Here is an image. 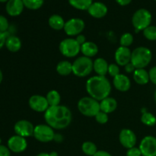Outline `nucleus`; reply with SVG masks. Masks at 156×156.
<instances>
[{"label":"nucleus","mask_w":156,"mask_h":156,"mask_svg":"<svg viewBox=\"0 0 156 156\" xmlns=\"http://www.w3.org/2000/svg\"><path fill=\"white\" fill-rule=\"evenodd\" d=\"M46 123L53 129H64L68 127L73 120V114L65 105L50 107L44 113Z\"/></svg>","instance_id":"f257e3e1"},{"label":"nucleus","mask_w":156,"mask_h":156,"mask_svg":"<svg viewBox=\"0 0 156 156\" xmlns=\"http://www.w3.org/2000/svg\"><path fill=\"white\" fill-rule=\"evenodd\" d=\"M152 53L146 47H138L132 51L131 62L136 69H145L150 64Z\"/></svg>","instance_id":"7ed1b4c3"},{"label":"nucleus","mask_w":156,"mask_h":156,"mask_svg":"<svg viewBox=\"0 0 156 156\" xmlns=\"http://www.w3.org/2000/svg\"><path fill=\"white\" fill-rule=\"evenodd\" d=\"M126 156H142V153L140 152V148L134 146V147L127 149Z\"/></svg>","instance_id":"c9c22d12"},{"label":"nucleus","mask_w":156,"mask_h":156,"mask_svg":"<svg viewBox=\"0 0 156 156\" xmlns=\"http://www.w3.org/2000/svg\"><path fill=\"white\" fill-rule=\"evenodd\" d=\"M0 156H11V151L8 146L0 145Z\"/></svg>","instance_id":"4c0bfd02"},{"label":"nucleus","mask_w":156,"mask_h":156,"mask_svg":"<svg viewBox=\"0 0 156 156\" xmlns=\"http://www.w3.org/2000/svg\"><path fill=\"white\" fill-rule=\"evenodd\" d=\"M0 145H2V140H1V138H0Z\"/></svg>","instance_id":"3c124183"},{"label":"nucleus","mask_w":156,"mask_h":156,"mask_svg":"<svg viewBox=\"0 0 156 156\" xmlns=\"http://www.w3.org/2000/svg\"><path fill=\"white\" fill-rule=\"evenodd\" d=\"M155 2H156V0H155Z\"/></svg>","instance_id":"603ef678"},{"label":"nucleus","mask_w":156,"mask_h":156,"mask_svg":"<svg viewBox=\"0 0 156 156\" xmlns=\"http://www.w3.org/2000/svg\"><path fill=\"white\" fill-rule=\"evenodd\" d=\"M141 122L147 126H153L156 124V117L150 112H144L141 116Z\"/></svg>","instance_id":"c85d7f7f"},{"label":"nucleus","mask_w":156,"mask_h":156,"mask_svg":"<svg viewBox=\"0 0 156 156\" xmlns=\"http://www.w3.org/2000/svg\"><path fill=\"white\" fill-rule=\"evenodd\" d=\"M75 39L76 40V41H77V42L79 43L81 46H82L83 44H85V43L87 41L86 37H85V35L82 34L79 35H78V36H76V37H75Z\"/></svg>","instance_id":"a19ab883"},{"label":"nucleus","mask_w":156,"mask_h":156,"mask_svg":"<svg viewBox=\"0 0 156 156\" xmlns=\"http://www.w3.org/2000/svg\"><path fill=\"white\" fill-rule=\"evenodd\" d=\"M8 147L11 152L21 153L27 149V142L24 137L20 136L18 135L12 136L8 140Z\"/></svg>","instance_id":"ddd939ff"},{"label":"nucleus","mask_w":156,"mask_h":156,"mask_svg":"<svg viewBox=\"0 0 156 156\" xmlns=\"http://www.w3.org/2000/svg\"><path fill=\"white\" fill-rule=\"evenodd\" d=\"M24 4L22 0H9L6 3L5 10L10 16H18L24 10Z\"/></svg>","instance_id":"a211bd4d"},{"label":"nucleus","mask_w":156,"mask_h":156,"mask_svg":"<svg viewBox=\"0 0 156 156\" xmlns=\"http://www.w3.org/2000/svg\"><path fill=\"white\" fill-rule=\"evenodd\" d=\"M123 67H124V70L126 73H133L134 71L136 69L131 62H129V63L126 64V65Z\"/></svg>","instance_id":"58836bf2"},{"label":"nucleus","mask_w":156,"mask_h":156,"mask_svg":"<svg viewBox=\"0 0 156 156\" xmlns=\"http://www.w3.org/2000/svg\"><path fill=\"white\" fill-rule=\"evenodd\" d=\"M85 27V21L79 18H73L68 20L64 26V32L69 37L81 34Z\"/></svg>","instance_id":"1a4fd4ad"},{"label":"nucleus","mask_w":156,"mask_h":156,"mask_svg":"<svg viewBox=\"0 0 156 156\" xmlns=\"http://www.w3.org/2000/svg\"><path fill=\"white\" fill-rule=\"evenodd\" d=\"M28 105L30 109L37 113H45L50 108L46 96L34 94L29 98Z\"/></svg>","instance_id":"9b49d317"},{"label":"nucleus","mask_w":156,"mask_h":156,"mask_svg":"<svg viewBox=\"0 0 156 156\" xmlns=\"http://www.w3.org/2000/svg\"><path fill=\"white\" fill-rule=\"evenodd\" d=\"M149 79H150V82L152 84L156 85V66H155L152 67L150 70L149 71Z\"/></svg>","instance_id":"e433bc0d"},{"label":"nucleus","mask_w":156,"mask_h":156,"mask_svg":"<svg viewBox=\"0 0 156 156\" xmlns=\"http://www.w3.org/2000/svg\"><path fill=\"white\" fill-rule=\"evenodd\" d=\"M113 85L117 91L126 92L131 88V81L127 76L120 73L116 77L113 78Z\"/></svg>","instance_id":"dca6fc26"},{"label":"nucleus","mask_w":156,"mask_h":156,"mask_svg":"<svg viewBox=\"0 0 156 156\" xmlns=\"http://www.w3.org/2000/svg\"><path fill=\"white\" fill-rule=\"evenodd\" d=\"M134 38L132 34L130 33H124L122 34L121 37L120 39V46L124 47H129L133 43Z\"/></svg>","instance_id":"2f4dec72"},{"label":"nucleus","mask_w":156,"mask_h":156,"mask_svg":"<svg viewBox=\"0 0 156 156\" xmlns=\"http://www.w3.org/2000/svg\"><path fill=\"white\" fill-rule=\"evenodd\" d=\"M70 5L78 10H88L93 3V0H69Z\"/></svg>","instance_id":"bb28decb"},{"label":"nucleus","mask_w":156,"mask_h":156,"mask_svg":"<svg viewBox=\"0 0 156 156\" xmlns=\"http://www.w3.org/2000/svg\"><path fill=\"white\" fill-rule=\"evenodd\" d=\"M6 33V32H5ZM3 32H0V50L5 45V41L8 36H6V34Z\"/></svg>","instance_id":"ea45409f"},{"label":"nucleus","mask_w":156,"mask_h":156,"mask_svg":"<svg viewBox=\"0 0 156 156\" xmlns=\"http://www.w3.org/2000/svg\"><path fill=\"white\" fill-rule=\"evenodd\" d=\"M9 24L7 18L3 15H0V32L5 33L9 29Z\"/></svg>","instance_id":"f704fd0d"},{"label":"nucleus","mask_w":156,"mask_h":156,"mask_svg":"<svg viewBox=\"0 0 156 156\" xmlns=\"http://www.w3.org/2000/svg\"><path fill=\"white\" fill-rule=\"evenodd\" d=\"M94 118H95V120L97 121V123H100V124H105V123H108V120H109L108 114L101 111H100L97 114H96Z\"/></svg>","instance_id":"72a5a7b5"},{"label":"nucleus","mask_w":156,"mask_h":156,"mask_svg":"<svg viewBox=\"0 0 156 156\" xmlns=\"http://www.w3.org/2000/svg\"><path fill=\"white\" fill-rule=\"evenodd\" d=\"M88 14L94 18H102L108 13V7L101 2H95L91 5L88 10Z\"/></svg>","instance_id":"f3484780"},{"label":"nucleus","mask_w":156,"mask_h":156,"mask_svg":"<svg viewBox=\"0 0 156 156\" xmlns=\"http://www.w3.org/2000/svg\"><path fill=\"white\" fill-rule=\"evenodd\" d=\"M82 150L86 155L93 156L98 152V148L97 146L92 142L86 141L82 143Z\"/></svg>","instance_id":"cd10ccee"},{"label":"nucleus","mask_w":156,"mask_h":156,"mask_svg":"<svg viewBox=\"0 0 156 156\" xmlns=\"http://www.w3.org/2000/svg\"><path fill=\"white\" fill-rule=\"evenodd\" d=\"M24 7L30 10H37L44 5V0H22Z\"/></svg>","instance_id":"c756f323"},{"label":"nucleus","mask_w":156,"mask_h":156,"mask_svg":"<svg viewBox=\"0 0 156 156\" xmlns=\"http://www.w3.org/2000/svg\"><path fill=\"white\" fill-rule=\"evenodd\" d=\"M117 2V4H119L121 6H126L127 5H129L133 0H115Z\"/></svg>","instance_id":"37998d69"},{"label":"nucleus","mask_w":156,"mask_h":156,"mask_svg":"<svg viewBox=\"0 0 156 156\" xmlns=\"http://www.w3.org/2000/svg\"><path fill=\"white\" fill-rule=\"evenodd\" d=\"M50 156H58V153L56 152H52L50 153Z\"/></svg>","instance_id":"de8ad7c7"},{"label":"nucleus","mask_w":156,"mask_h":156,"mask_svg":"<svg viewBox=\"0 0 156 156\" xmlns=\"http://www.w3.org/2000/svg\"><path fill=\"white\" fill-rule=\"evenodd\" d=\"M152 16L151 12L146 9H140L136 11L132 17V24L136 32L143 31L151 25Z\"/></svg>","instance_id":"423d86ee"},{"label":"nucleus","mask_w":156,"mask_h":156,"mask_svg":"<svg viewBox=\"0 0 156 156\" xmlns=\"http://www.w3.org/2000/svg\"><path fill=\"white\" fill-rule=\"evenodd\" d=\"M93 156H112L109 152H106V151H103V150H100L96 152Z\"/></svg>","instance_id":"79ce46f5"},{"label":"nucleus","mask_w":156,"mask_h":156,"mask_svg":"<svg viewBox=\"0 0 156 156\" xmlns=\"http://www.w3.org/2000/svg\"><path fill=\"white\" fill-rule=\"evenodd\" d=\"M66 21L63 18L59 15H53L49 18L48 24L52 29L55 30H63Z\"/></svg>","instance_id":"b1692460"},{"label":"nucleus","mask_w":156,"mask_h":156,"mask_svg":"<svg viewBox=\"0 0 156 156\" xmlns=\"http://www.w3.org/2000/svg\"><path fill=\"white\" fill-rule=\"evenodd\" d=\"M133 76L135 82L138 85H145L150 82L149 73L146 69H136L133 73Z\"/></svg>","instance_id":"412c9836"},{"label":"nucleus","mask_w":156,"mask_h":156,"mask_svg":"<svg viewBox=\"0 0 156 156\" xmlns=\"http://www.w3.org/2000/svg\"><path fill=\"white\" fill-rule=\"evenodd\" d=\"M93 71V61L86 56H79L73 62V73L79 78L87 77Z\"/></svg>","instance_id":"39448f33"},{"label":"nucleus","mask_w":156,"mask_h":156,"mask_svg":"<svg viewBox=\"0 0 156 156\" xmlns=\"http://www.w3.org/2000/svg\"><path fill=\"white\" fill-rule=\"evenodd\" d=\"M9 0H0V2H7Z\"/></svg>","instance_id":"8fccbe9b"},{"label":"nucleus","mask_w":156,"mask_h":156,"mask_svg":"<svg viewBox=\"0 0 156 156\" xmlns=\"http://www.w3.org/2000/svg\"><path fill=\"white\" fill-rule=\"evenodd\" d=\"M85 89L88 96L101 101L109 97L111 92V84L106 76H91L86 81Z\"/></svg>","instance_id":"f03ea898"},{"label":"nucleus","mask_w":156,"mask_h":156,"mask_svg":"<svg viewBox=\"0 0 156 156\" xmlns=\"http://www.w3.org/2000/svg\"><path fill=\"white\" fill-rule=\"evenodd\" d=\"M143 36L146 39L150 41H156V26L150 25L143 30Z\"/></svg>","instance_id":"7c9ffc66"},{"label":"nucleus","mask_w":156,"mask_h":156,"mask_svg":"<svg viewBox=\"0 0 156 156\" xmlns=\"http://www.w3.org/2000/svg\"><path fill=\"white\" fill-rule=\"evenodd\" d=\"M81 53L86 57H94L98 53V47L92 41H86L81 46Z\"/></svg>","instance_id":"4be33fe9"},{"label":"nucleus","mask_w":156,"mask_h":156,"mask_svg":"<svg viewBox=\"0 0 156 156\" xmlns=\"http://www.w3.org/2000/svg\"><path fill=\"white\" fill-rule=\"evenodd\" d=\"M21 45L22 44L19 37L15 35H10V36H8L5 46L10 52L16 53L21 50Z\"/></svg>","instance_id":"5701e85b"},{"label":"nucleus","mask_w":156,"mask_h":156,"mask_svg":"<svg viewBox=\"0 0 156 156\" xmlns=\"http://www.w3.org/2000/svg\"><path fill=\"white\" fill-rule=\"evenodd\" d=\"M54 129L46 124H38L35 126L34 132V137L37 141L41 143H50L54 140L55 137Z\"/></svg>","instance_id":"6e6552de"},{"label":"nucleus","mask_w":156,"mask_h":156,"mask_svg":"<svg viewBox=\"0 0 156 156\" xmlns=\"http://www.w3.org/2000/svg\"><path fill=\"white\" fill-rule=\"evenodd\" d=\"M35 126L27 120H18L14 126V130L16 135L26 138V137L34 136Z\"/></svg>","instance_id":"f8f14e48"},{"label":"nucleus","mask_w":156,"mask_h":156,"mask_svg":"<svg viewBox=\"0 0 156 156\" xmlns=\"http://www.w3.org/2000/svg\"><path fill=\"white\" fill-rule=\"evenodd\" d=\"M50 107L57 106L60 105L61 95L56 90H50L46 95Z\"/></svg>","instance_id":"a878e982"},{"label":"nucleus","mask_w":156,"mask_h":156,"mask_svg":"<svg viewBox=\"0 0 156 156\" xmlns=\"http://www.w3.org/2000/svg\"><path fill=\"white\" fill-rule=\"evenodd\" d=\"M56 72L62 76H67L73 73V63L68 60H62L56 65Z\"/></svg>","instance_id":"393cba45"},{"label":"nucleus","mask_w":156,"mask_h":156,"mask_svg":"<svg viewBox=\"0 0 156 156\" xmlns=\"http://www.w3.org/2000/svg\"><path fill=\"white\" fill-rule=\"evenodd\" d=\"M117 108V101L112 97H108L100 101V109L103 112L109 114L116 111Z\"/></svg>","instance_id":"aec40b11"},{"label":"nucleus","mask_w":156,"mask_h":156,"mask_svg":"<svg viewBox=\"0 0 156 156\" xmlns=\"http://www.w3.org/2000/svg\"><path fill=\"white\" fill-rule=\"evenodd\" d=\"M63 140V137L62 135H59V134H55L54 137V141L57 142V143H61V142Z\"/></svg>","instance_id":"c03bdc74"},{"label":"nucleus","mask_w":156,"mask_h":156,"mask_svg":"<svg viewBox=\"0 0 156 156\" xmlns=\"http://www.w3.org/2000/svg\"><path fill=\"white\" fill-rule=\"evenodd\" d=\"M109 64L104 58L99 57L93 61V70L98 76H106L108 74Z\"/></svg>","instance_id":"6ab92c4d"},{"label":"nucleus","mask_w":156,"mask_h":156,"mask_svg":"<svg viewBox=\"0 0 156 156\" xmlns=\"http://www.w3.org/2000/svg\"><path fill=\"white\" fill-rule=\"evenodd\" d=\"M61 54L67 58L76 57L81 53V45L75 38H65L60 42L59 46Z\"/></svg>","instance_id":"0eeeda50"},{"label":"nucleus","mask_w":156,"mask_h":156,"mask_svg":"<svg viewBox=\"0 0 156 156\" xmlns=\"http://www.w3.org/2000/svg\"><path fill=\"white\" fill-rule=\"evenodd\" d=\"M142 156H156V137L146 136L140 142V146Z\"/></svg>","instance_id":"9d476101"},{"label":"nucleus","mask_w":156,"mask_h":156,"mask_svg":"<svg viewBox=\"0 0 156 156\" xmlns=\"http://www.w3.org/2000/svg\"><path fill=\"white\" fill-rule=\"evenodd\" d=\"M36 156H50V153H47V152H41V153H39Z\"/></svg>","instance_id":"a18cd8bd"},{"label":"nucleus","mask_w":156,"mask_h":156,"mask_svg":"<svg viewBox=\"0 0 156 156\" xmlns=\"http://www.w3.org/2000/svg\"><path fill=\"white\" fill-rule=\"evenodd\" d=\"M108 74L110 75V76L114 78L120 74V66L117 65V63H111L109 64L108 66Z\"/></svg>","instance_id":"473e14b6"},{"label":"nucleus","mask_w":156,"mask_h":156,"mask_svg":"<svg viewBox=\"0 0 156 156\" xmlns=\"http://www.w3.org/2000/svg\"><path fill=\"white\" fill-rule=\"evenodd\" d=\"M2 79H3V74L2 70L0 69V84H1V82H2Z\"/></svg>","instance_id":"49530a36"},{"label":"nucleus","mask_w":156,"mask_h":156,"mask_svg":"<svg viewBox=\"0 0 156 156\" xmlns=\"http://www.w3.org/2000/svg\"><path fill=\"white\" fill-rule=\"evenodd\" d=\"M78 110L82 115L88 117H94L101 111L100 101L90 96L80 98L77 104Z\"/></svg>","instance_id":"20e7f679"},{"label":"nucleus","mask_w":156,"mask_h":156,"mask_svg":"<svg viewBox=\"0 0 156 156\" xmlns=\"http://www.w3.org/2000/svg\"><path fill=\"white\" fill-rule=\"evenodd\" d=\"M154 99H155V104H156V89H155V94H154Z\"/></svg>","instance_id":"09e8293b"},{"label":"nucleus","mask_w":156,"mask_h":156,"mask_svg":"<svg viewBox=\"0 0 156 156\" xmlns=\"http://www.w3.org/2000/svg\"><path fill=\"white\" fill-rule=\"evenodd\" d=\"M119 141L121 146L129 149L136 146L137 138L133 130L129 129H123L119 134Z\"/></svg>","instance_id":"4468645a"},{"label":"nucleus","mask_w":156,"mask_h":156,"mask_svg":"<svg viewBox=\"0 0 156 156\" xmlns=\"http://www.w3.org/2000/svg\"><path fill=\"white\" fill-rule=\"evenodd\" d=\"M131 56H132V51L129 50V47L120 46L116 50L114 59L117 65L120 66H125L126 64L131 62Z\"/></svg>","instance_id":"2eb2a0df"}]
</instances>
